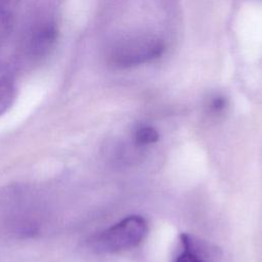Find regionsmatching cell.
<instances>
[{
  "label": "cell",
  "instance_id": "cell-1",
  "mask_svg": "<svg viewBox=\"0 0 262 262\" xmlns=\"http://www.w3.org/2000/svg\"><path fill=\"white\" fill-rule=\"evenodd\" d=\"M0 207V221L3 227L14 235H33L40 228L39 209L29 195L13 191Z\"/></svg>",
  "mask_w": 262,
  "mask_h": 262
},
{
  "label": "cell",
  "instance_id": "cell-2",
  "mask_svg": "<svg viewBox=\"0 0 262 262\" xmlns=\"http://www.w3.org/2000/svg\"><path fill=\"white\" fill-rule=\"evenodd\" d=\"M147 232V224L140 216H129L97 234L92 245L97 251L118 252L137 246Z\"/></svg>",
  "mask_w": 262,
  "mask_h": 262
},
{
  "label": "cell",
  "instance_id": "cell-3",
  "mask_svg": "<svg viewBox=\"0 0 262 262\" xmlns=\"http://www.w3.org/2000/svg\"><path fill=\"white\" fill-rule=\"evenodd\" d=\"M164 48L163 41L152 35H131L116 45L112 59L118 67H135L158 58Z\"/></svg>",
  "mask_w": 262,
  "mask_h": 262
},
{
  "label": "cell",
  "instance_id": "cell-4",
  "mask_svg": "<svg viewBox=\"0 0 262 262\" xmlns=\"http://www.w3.org/2000/svg\"><path fill=\"white\" fill-rule=\"evenodd\" d=\"M181 244L182 252L176 258V262H214L216 258L215 250L193 236L183 233Z\"/></svg>",
  "mask_w": 262,
  "mask_h": 262
},
{
  "label": "cell",
  "instance_id": "cell-5",
  "mask_svg": "<svg viewBox=\"0 0 262 262\" xmlns=\"http://www.w3.org/2000/svg\"><path fill=\"white\" fill-rule=\"evenodd\" d=\"M158 132L149 126H142L138 128L134 134V140L137 144H148L154 143L158 140Z\"/></svg>",
  "mask_w": 262,
  "mask_h": 262
},
{
  "label": "cell",
  "instance_id": "cell-6",
  "mask_svg": "<svg viewBox=\"0 0 262 262\" xmlns=\"http://www.w3.org/2000/svg\"><path fill=\"white\" fill-rule=\"evenodd\" d=\"M225 106V99L223 97H216L213 99L212 103H211V108L214 112H219L222 111Z\"/></svg>",
  "mask_w": 262,
  "mask_h": 262
}]
</instances>
